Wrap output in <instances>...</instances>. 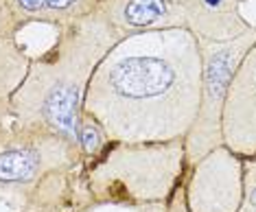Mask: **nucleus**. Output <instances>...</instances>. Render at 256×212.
Wrapping results in <instances>:
<instances>
[{"instance_id": "obj_1", "label": "nucleus", "mask_w": 256, "mask_h": 212, "mask_svg": "<svg viewBox=\"0 0 256 212\" xmlns=\"http://www.w3.org/2000/svg\"><path fill=\"white\" fill-rule=\"evenodd\" d=\"M202 101L200 40L186 28L123 38L94 68L84 110L112 142L186 138Z\"/></svg>"}, {"instance_id": "obj_2", "label": "nucleus", "mask_w": 256, "mask_h": 212, "mask_svg": "<svg viewBox=\"0 0 256 212\" xmlns=\"http://www.w3.org/2000/svg\"><path fill=\"white\" fill-rule=\"evenodd\" d=\"M120 40L123 35L96 9L60 28L55 44L31 60L24 81L11 96L14 127L48 132L79 146L90 79Z\"/></svg>"}, {"instance_id": "obj_3", "label": "nucleus", "mask_w": 256, "mask_h": 212, "mask_svg": "<svg viewBox=\"0 0 256 212\" xmlns=\"http://www.w3.org/2000/svg\"><path fill=\"white\" fill-rule=\"evenodd\" d=\"M77 144L38 129H11L0 140V212H72L90 202Z\"/></svg>"}, {"instance_id": "obj_4", "label": "nucleus", "mask_w": 256, "mask_h": 212, "mask_svg": "<svg viewBox=\"0 0 256 212\" xmlns=\"http://www.w3.org/2000/svg\"><path fill=\"white\" fill-rule=\"evenodd\" d=\"M188 173L184 138L168 142H110L86 175L92 202L166 204Z\"/></svg>"}, {"instance_id": "obj_5", "label": "nucleus", "mask_w": 256, "mask_h": 212, "mask_svg": "<svg viewBox=\"0 0 256 212\" xmlns=\"http://www.w3.org/2000/svg\"><path fill=\"white\" fill-rule=\"evenodd\" d=\"M256 44V26L248 33L238 35L228 42H210L200 40L202 52V101L197 118L186 134V162L193 166L208 156L212 149L224 144L221 136V112L228 96L230 84L234 79V72L248 50Z\"/></svg>"}, {"instance_id": "obj_6", "label": "nucleus", "mask_w": 256, "mask_h": 212, "mask_svg": "<svg viewBox=\"0 0 256 212\" xmlns=\"http://www.w3.org/2000/svg\"><path fill=\"white\" fill-rule=\"evenodd\" d=\"M188 212H236L243 202V158L226 144L188 166L184 178Z\"/></svg>"}, {"instance_id": "obj_7", "label": "nucleus", "mask_w": 256, "mask_h": 212, "mask_svg": "<svg viewBox=\"0 0 256 212\" xmlns=\"http://www.w3.org/2000/svg\"><path fill=\"white\" fill-rule=\"evenodd\" d=\"M224 144L238 158H256V44L238 64L221 112Z\"/></svg>"}, {"instance_id": "obj_8", "label": "nucleus", "mask_w": 256, "mask_h": 212, "mask_svg": "<svg viewBox=\"0 0 256 212\" xmlns=\"http://www.w3.org/2000/svg\"><path fill=\"white\" fill-rule=\"evenodd\" d=\"M96 11L123 38L166 28L190 31L195 22V0H101Z\"/></svg>"}, {"instance_id": "obj_9", "label": "nucleus", "mask_w": 256, "mask_h": 212, "mask_svg": "<svg viewBox=\"0 0 256 212\" xmlns=\"http://www.w3.org/2000/svg\"><path fill=\"white\" fill-rule=\"evenodd\" d=\"M101 0H0V38H16L28 24L64 28L96 9Z\"/></svg>"}, {"instance_id": "obj_10", "label": "nucleus", "mask_w": 256, "mask_h": 212, "mask_svg": "<svg viewBox=\"0 0 256 212\" xmlns=\"http://www.w3.org/2000/svg\"><path fill=\"white\" fill-rule=\"evenodd\" d=\"M246 0H195V22L190 33L197 40L228 42L248 33L252 24L243 18Z\"/></svg>"}, {"instance_id": "obj_11", "label": "nucleus", "mask_w": 256, "mask_h": 212, "mask_svg": "<svg viewBox=\"0 0 256 212\" xmlns=\"http://www.w3.org/2000/svg\"><path fill=\"white\" fill-rule=\"evenodd\" d=\"M31 60L16 38H0V101H11L24 81Z\"/></svg>"}, {"instance_id": "obj_12", "label": "nucleus", "mask_w": 256, "mask_h": 212, "mask_svg": "<svg viewBox=\"0 0 256 212\" xmlns=\"http://www.w3.org/2000/svg\"><path fill=\"white\" fill-rule=\"evenodd\" d=\"M166 204H108L90 199L77 206L72 212H166Z\"/></svg>"}, {"instance_id": "obj_13", "label": "nucleus", "mask_w": 256, "mask_h": 212, "mask_svg": "<svg viewBox=\"0 0 256 212\" xmlns=\"http://www.w3.org/2000/svg\"><path fill=\"white\" fill-rule=\"evenodd\" d=\"M236 212H256V158H243V202Z\"/></svg>"}, {"instance_id": "obj_14", "label": "nucleus", "mask_w": 256, "mask_h": 212, "mask_svg": "<svg viewBox=\"0 0 256 212\" xmlns=\"http://www.w3.org/2000/svg\"><path fill=\"white\" fill-rule=\"evenodd\" d=\"M166 212H188V206H186V192H184V182H182V186H180L178 190L171 195V199H168Z\"/></svg>"}, {"instance_id": "obj_15", "label": "nucleus", "mask_w": 256, "mask_h": 212, "mask_svg": "<svg viewBox=\"0 0 256 212\" xmlns=\"http://www.w3.org/2000/svg\"><path fill=\"white\" fill-rule=\"evenodd\" d=\"M14 120H11V105L9 101H0V140L11 129Z\"/></svg>"}]
</instances>
